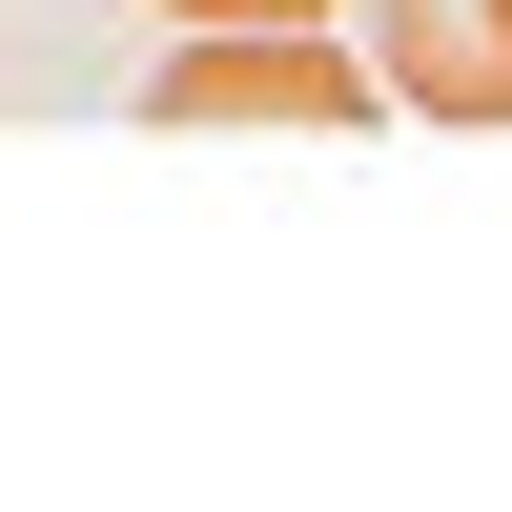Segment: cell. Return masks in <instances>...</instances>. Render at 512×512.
<instances>
[{
  "instance_id": "cell-1",
  "label": "cell",
  "mask_w": 512,
  "mask_h": 512,
  "mask_svg": "<svg viewBox=\"0 0 512 512\" xmlns=\"http://www.w3.org/2000/svg\"><path fill=\"white\" fill-rule=\"evenodd\" d=\"M164 123H369V62L328 21H205L164 62Z\"/></svg>"
},
{
  "instance_id": "cell-2",
  "label": "cell",
  "mask_w": 512,
  "mask_h": 512,
  "mask_svg": "<svg viewBox=\"0 0 512 512\" xmlns=\"http://www.w3.org/2000/svg\"><path fill=\"white\" fill-rule=\"evenodd\" d=\"M369 62L431 123H512V0H369Z\"/></svg>"
},
{
  "instance_id": "cell-3",
  "label": "cell",
  "mask_w": 512,
  "mask_h": 512,
  "mask_svg": "<svg viewBox=\"0 0 512 512\" xmlns=\"http://www.w3.org/2000/svg\"><path fill=\"white\" fill-rule=\"evenodd\" d=\"M164 21H328V0H164Z\"/></svg>"
}]
</instances>
